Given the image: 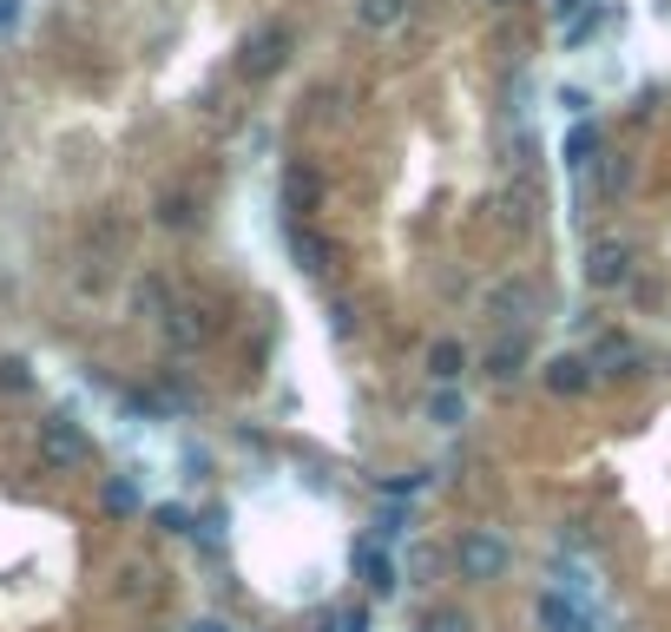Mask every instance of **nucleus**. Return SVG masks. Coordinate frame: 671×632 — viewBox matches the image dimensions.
<instances>
[{
	"label": "nucleus",
	"mask_w": 671,
	"mask_h": 632,
	"mask_svg": "<svg viewBox=\"0 0 671 632\" xmlns=\"http://www.w3.org/2000/svg\"><path fill=\"white\" fill-rule=\"evenodd\" d=\"M356 561H362V574H369V594H395V580H402V574H395V561H389L376 541H362V547H356Z\"/></svg>",
	"instance_id": "9d476101"
},
{
	"label": "nucleus",
	"mask_w": 671,
	"mask_h": 632,
	"mask_svg": "<svg viewBox=\"0 0 671 632\" xmlns=\"http://www.w3.org/2000/svg\"><path fill=\"white\" fill-rule=\"evenodd\" d=\"M494 376H501V382L521 376V350H494Z\"/></svg>",
	"instance_id": "aec40b11"
},
{
	"label": "nucleus",
	"mask_w": 671,
	"mask_h": 632,
	"mask_svg": "<svg viewBox=\"0 0 671 632\" xmlns=\"http://www.w3.org/2000/svg\"><path fill=\"white\" fill-rule=\"evenodd\" d=\"M290 251H297V264H303L310 277H323V270H329V257H336V251H329V237H323V231H310V224H297V231H290Z\"/></svg>",
	"instance_id": "6e6552de"
},
{
	"label": "nucleus",
	"mask_w": 671,
	"mask_h": 632,
	"mask_svg": "<svg viewBox=\"0 0 671 632\" xmlns=\"http://www.w3.org/2000/svg\"><path fill=\"white\" fill-rule=\"evenodd\" d=\"M290 46H297L290 20H264V26L244 40V53H237V73H244V79H277V73L290 66Z\"/></svg>",
	"instance_id": "f03ea898"
},
{
	"label": "nucleus",
	"mask_w": 671,
	"mask_h": 632,
	"mask_svg": "<svg viewBox=\"0 0 671 632\" xmlns=\"http://www.w3.org/2000/svg\"><path fill=\"white\" fill-rule=\"evenodd\" d=\"M455 567H461V580L488 587V580H501V574L514 567V541H507L501 528H461V541H455Z\"/></svg>",
	"instance_id": "f257e3e1"
},
{
	"label": "nucleus",
	"mask_w": 671,
	"mask_h": 632,
	"mask_svg": "<svg viewBox=\"0 0 671 632\" xmlns=\"http://www.w3.org/2000/svg\"><path fill=\"white\" fill-rule=\"evenodd\" d=\"M402 567H409L415 580H428V574L441 567V554H435V547H409V561H402Z\"/></svg>",
	"instance_id": "dca6fc26"
},
{
	"label": "nucleus",
	"mask_w": 671,
	"mask_h": 632,
	"mask_svg": "<svg viewBox=\"0 0 671 632\" xmlns=\"http://www.w3.org/2000/svg\"><path fill=\"white\" fill-rule=\"evenodd\" d=\"M547 389L553 396H586L593 389V363L586 356H553L547 363Z\"/></svg>",
	"instance_id": "0eeeda50"
},
{
	"label": "nucleus",
	"mask_w": 671,
	"mask_h": 632,
	"mask_svg": "<svg viewBox=\"0 0 671 632\" xmlns=\"http://www.w3.org/2000/svg\"><path fill=\"white\" fill-rule=\"evenodd\" d=\"M20 13H26L20 0H0V33H13V26H20Z\"/></svg>",
	"instance_id": "412c9836"
},
{
	"label": "nucleus",
	"mask_w": 671,
	"mask_h": 632,
	"mask_svg": "<svg viewBox=\"0 0 671 632\" xmlns=\"http://www.w3.org/2000/svg\"><path fill=\"white\" fill-rule=\"evenodd\" d=\"M560 152H567V165H593V152H600V125H586V119H580V125L567 132V145H560Z\"/></svg>",
	"instance_id": "ddd939ff"
},
{
	"label": "nucleus",
	"mask_w": 671,
	"mask_h": 632,
	"mask_svg": "<svg viewBox=\"0 0 671 632\" xmlns=\"http://www.w3.org/2000/svg\"><path fill=\"white\" fill-rule=\"evenodd\" d=\"M428 415H435V429H461V422H468V396H461V389H435Z\"/></svg>",
	"instance_id": "f8f14e48"
},
{
	"label": "nucleus",
	"mask_w": 671,
	"mask_h": 632,
	"mask_svg": "<svg viewBox=\"0 0 671 632\" xmlns=\"http://www.w3.org/2000/svg\"><path fill=\"white\" fill-rule=\"evenodd\" d=\"M105 508H112V514H138V488H132L125 475H112V481H105Z\"/></svg>",
	"instance_id": "4468645a"
},
{
	"label": "nucleus",
	"mask_w": 671,
	"mask_h": 632,
	"mask_svg": "<svg viewBox=\"0 0 671 632\" xmlns=\"http://www.w3.org/2000/svg\"><path fill=\"white\" fill-rule=\"evenodd\" d=\"M152 521H158L165 534H198V521H191V508H158Z\"/></svg>",
	"instance_id": "2eb2a0df"
},
{
	"label": "nucleus",
	"mask_w": 671,
	"mask_h": 632,
	"mask_svg": "<svg viewBox=\"0 0 671 632\" xmlns=\"http://www.w3.org/2000/svg\"><path fill=\"white\" fill-rule=\"evenodd\" d=\"M422 627H428V632H468V620H461V613H448V607H441V613H428V620H422Z\"/></svg>",
	"instance_id": "6ab92c4d"
},
{
	"label": "nucleus",
	"mask_w": 671,
	"mask_h": 632,
	"mask_svg": "<svg viewBox=\"0 0 671 632\" xmlns=\"http://www.w3.org/2000/svg\"><path fill=\"white\" fill-rule=\"evenodd\" d=\"M494 7H507V0H494Z\"/></svg>",
	"instance_id": "b1692460"
},
{
	"label": "nucleus",
	"mask_w": 671,
	"mask_h": 632,
	"mask_svg": "<svg viewBox=\"0 0 671 632\" xmlns=\"http://www.w3.org/2000/svg\"><path fill=\"white\" fill-rule=\"evenodd\" d=\"M626 277H633V244H593L586 284H593V290H619Z\"/></svg>",
	"instance_id": "20e7f679"
},
{
	"label": "nucleus",
	"mask_w": 671,
	"mask_h": 632,
	"mask_svg": "<svg viewBox=\"0 0 671 632\" xmlns=\"http://www.w3.org/2000/svg\"><path fill=\"white\" fill-rule=\"evenodd\" d=\"M349 13H356V26H369V33H395V26H409L415 0H349Z\"/></svg>",
	"instance_id": "39448f33"
},
{
	"label": "nucleus",
	"mask_w": 671,
	"mask_h": 632,
	"mask_svg": "<svg viewBox=\"0 0 671 632\" xmlns=\"http://www.w3.org/2000/svg\"><path fill=\"white\" fill-rule=\"evenodd\" d=\"M33 376H26V363L20 356H0V389H26Z\"/></svg>",
	"instance_id": "a211bd4d"
},
{
	"label": "nucleus",
	"mask_w": 671,
	"mask_h": 632,
	"mask_svg": "<svg viewBox=\"0 0 671 632\" xmlns=\"http://www.w3.org/2000/svg\"><path fill=\"white\" fill-rule=\"evenodd\" d=\"M40 455H46L53 468H86V462H92V435H86L72 415H46V422H40Z\"/></svg>",
	"instance_id": "7ed1b4c3"
},
{
	"label": "nucleus",
	"mask_w": 671,
	"mask_h": 632,
	"mask_svg": "<svg viewBox=\"0 0 671 632\" xmlns=\"http://www.w3.org/2000/svg\"><path fill=\"white\" fill-rule=\"evenodd\" d=\"M461 369H468V350H461L455 336H441V343L428 350V376H435L441 389H455V382H461Z\"/></svg>",
	"instance_id": "1a4fd4ad"
},
{
	"label": "nucleus",
	"mask_w": 671,
	"mask_h": 632,
	"mask_svg": "<svg viewBox=\"0 0 671 632\" xmlns=\"http://www.w3.org/2000/svg\"><path fill=\"white\" fill-rule=\"evenodd\" d=\"M184 218H191V204H184L178 191H165V198H158V224H184Z\"/></svg>",
	"instance_id": "f3484780"
},
{
	"label": "nucleus",
	"mask_w": 671,
	"mask_h": 632,
	"mask_svg": "<svg viewBox=\"0 0 671 632\" xmlns=\"http://www.w3.org/2000/svg\"><path fill=\"white\" fill-rule=\"evenodd\" d=\"M553 7H560V20H567V13H586L593 0H553Z\"/></svg>",
	"instance_id": "4be33fe9"
},
{
	"label": "nucleus",
	"mask_w": 671,
	"mask_h": 632,
	"mask_svg": "<svg viewBox=\"0 0 671 632\" xmlns=\"http://www.w3.org/2000/svg\"><path fill=\"white\" fill-rule=\"evenodd\" d=\"M191 632H231V627H217V620H198V627H191Z\"/></svg>",
	"instance_id": "5701e85b"
},
{
	"label": "nucleus",
	"mask_w": 671,
	"mask_h": 632,
	"mask_svg": "<svg viewBox=\"0 0 671 632\" xmlns=\"http://www.w3.org/2000/svg\"><path fill=\"white\" fill-rule=\"evenodd\" d=\"M540 627L547 632H593V613L567 594H540Z\"/></svg>",
	"instance_id": "423d86ee"
},
{
	"label": "nucleus",
	"mask_w": 671,
	"mask_h": 632,
	"mask_svg": "<svg viewBox=\"0 0 671 632\" xmlns=\"http://www.w3.org/2000/svg\"><path fill=\"white\" fill-rule=\"evenodd\" d=\"M633 363H639V350H633L626 336H606V343H600V356H593V369H600V376H619V369H633Z\"/></svg>",
	"instance_id": "9b49d317"
}]
</instances>
